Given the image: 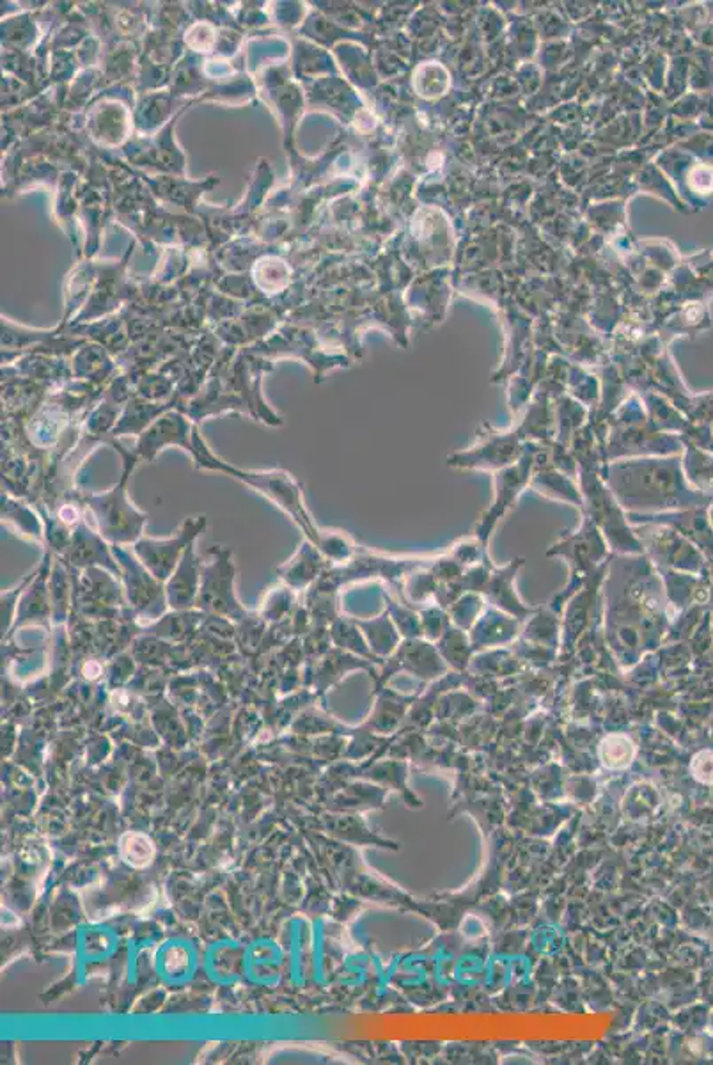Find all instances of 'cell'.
<instances>
[{
    "mask_svg": "<svg viewBox=\"0 0 713 1065\" xmlns=\"http://www.w3.org/2000/svg\"><path fill=\"white\" fill-rule=\"evenodd\" d=\"M692 773L701 783H713V753H701L692 760Z\"/></svg>",
    "mask_w": 713,
    "mask_h": 1065,
    "instance_id": "16",
    "label": "cell"
},
{
    "mask_svg": "<svg viewBox=\"0 0 713 1065\" xmlns=\"http://www.w3.org/2000/svg\"><path fill=\"white\" fill-rule=\"evenodd\" d=\"M236 565L233 551L226 545H213L208 560L203 561L201 588L196 609L204 615L222 616L235 624L247 620L251 613L236 597Z\"/></svg>",
    "mask_w": 713,
    "mask_h": 1065,
    "instance_id": "3",
    "label": "cell"
},
{
    "mask_svg": "<svg viewBox=\"0 0 713 1065\" xmlns=\"http://www.w3.org/2000/svg\"><path fill=\"white\" fill-rule=\"evenodd\" d=\"M196 544L194 542L187 547L173 576L165 583V595L171 611L196 609L203 574V560L197 554Z\"/></svg>",
    "mask_w": 713,
    "mask_h": 1065,
    "instance_id": "8",
    "label": "cell"
},
{
    "mask_svg": "<svg viewBox=\"0 0 713 1065\" xmlns=\"http://www.w3.org/2000/svg\"><path fill=\"white\" fill-rule=\"evenodd\" d=\"M204 613L199 609H189V611H173V613H165L160 620L153 622V624L144 625L141 632L144 634H151L155 638H174L180 639L185 636H190L192 632H199L201 625L204 622Z\"/></svg>",
    "mask_w": 713,
    "mask_h": 1065,
    "instance_id": "12",
    "label": "cell"
},
{
    "mask_svg": "<svg viewBox=\"0 0 713 1065\" xmlns=\"http://www.w3.org/2000/svg\"><path fill=\"white\" fill-rule=\"evenodd\" d=\"M2 522L11 524L22 537L31 538L38 544L47 542L40 517L18 497L11 496L8 490L2 492Z\"/></svg>",
    "mask_w": 713,
    "mask_h": 1065,
    "instance_id": "11",
    "label": "cell"
},
{
    "mask_svg": "<svg viewBox=\"0 0 713 1065\" xmlns=\"http://www.w3.org/2000/svg\"><path fill=\"white\" fill-rule=\"evenodd\" d=\"M50 558H52V553L48 551L43 561H41L40 567L36 568V576L32 579L31 584L25 588L22 600H20V604L16 608L15 622H13V627H11V631L8 632L6 638H9L11 634H15L16 629H20L24 625L38 624V622L47 624L48 615L52 611L50 584H48L50 572H52L50 570Z\"/></svg>",
    "mask_w": 713,
    "mask_h": 1065,
    "instance_id": "9",
    "label": "cell"
},
{
    "mask_svg": "<svg viewBox=\"0 0 713 1065\" xmlns=\"http://www.w3.org/2000/svg\"><path fill=\"white\" fill-rule=\"evenodd\" d=\"M598 755L605 767L625 769L634 758L635 746L625 735H609L600 744Z\"/></svg>",
    "mask_w": 713,
    "mask_h": 1065,
    "instance_id": "15",
    "label": "cell"
},
{
    "mask_svg": "<svg viewBox=\"0 0 713 1065\" xmlns=\"http://www.w3.org/2000/svg\"><path fill=\"white\" fill-rule=\"evenodd\" d=\"M206 526H208L206 515L187 517L181 522L180 528L173 537L162 538V540L149 537L139 538L132 545V551L141 560L142 565L157 577L158 581L167 583L187 551V547L197 542V538L201 537Z\"/></svg>",
    "mask_w": 713,
    "mask_h": 1065,
    "instance_id": "5",
    "label": "cell"
},
{
    "mask_svg": "<svg viewBox=\"0 0 713 1065\" xmlns=\"http://www.w3.org/2000/svg\"><path fill=\"white\" fill-rule=\"evenodd\" d=\"M190 457L199 471H217V473L228 474L233 480L245 483L247 487L259 492L261 496L267 497L270 503H274L281 512L286 513L291 521L297 524L298 528L304 531L309 542L318 545L322 537V529H318L311 513L307 512L302 485L293 474L284 469L247 471V469L233 466L213 453L208 442L204 441L203 435L199 434L197 426L192 435Z\"/></svg>",
    "mask_w": 713,
    "mask_h": 1065,
    "instance_id": "1",
    "label": "cell"
},
{
    "mask_svg": "<svg viewBox=\"0 0 713 1065\" xmlns=\"http://www.w3.org/2000/svg\"><path fill=\"white\" fill-rule=\"evenodd\" d=\"M323 568L325 560L322 558V551L307 540L298 547L297 553L290 561L277 568V576L286 586H290L291 590L298 592L311 588L320 579Z\"/></svg>",
    "mask_w": 713,
    "mask_h": 1065,
    "instance_id": "10",
    "label": "cell"
},
{
    "mask_svg": "<svg viewBox=\"0 0 713 1065\" xmlns=\"http://www.w3.org/2000/svg\"><path fill=\"white\" fill-rule=\"evenodd\" d=\"M196 426L190 425L189 419L180 412H165L164 416L148 426L135 444V455L141 462H153L160 451L169 446H176L187 451H192V435Z\"/></svg>",
    "mask_w": 713,
    "mask_h": 1065,
    "instance_id": "6",
    "label": "cell"
},
{
    "mask_svg": "<svg viewBox=\"0 0 713 1065\" xmlns=\"http://www.w3.org/2000/svg\"><path fill=\"white\" fill-rule=\"evenodd\" d=\"M171 409V405H153V403L135 402L130 403L123 412L121 419L112 430L110 439H118L125 435H139L153 425L160 416Z\"/></svg>",
    "mask_w": 713,
    "mask_h": 1065,
    "instance_id": "13",
    "label": "cell"
},
{
    "mask_svg": "<svg viewBox=\"0 0 713 1065\" xmlns=\"http://www.w3.org/2000/svg\"><path fill=\"white\" fill-rule=\"evenodd\" d=\"M64 565L70 568L100 567L121 579V568L112 553V545L105 538L82 521L71 531L70 547L63 556H59Z\"/></svg>",
    "mask_w": 713,
    "mask_h": 1065,
    "instance_id": "7",
    "label": "cell"
},
{
    "mask_svg": "<svg viewBox=\"0 0 713 1065\" xmlns=\"http://www.w3.org/2000/svg\"><path fill=\"white\" fill-rule=\"evenodd\" d=\"M109 446L118 451L123 471L118 483L102 494L75 492L80 505L86 506L98 524V533L110 545H134L144 537V526L148 524V513L141 512L128 496V482L137 466L141 464L134 450H126L118 439H109Z\"/></svg>",
    "mask_w": 713,
    "mask_h": 1065,
    "instance_id": "2",
    "label": "cell"
},
{
    "mask_svg": "<svg viewBox=\"0 0 713 1065\" xmlns=\"http://www.w3.org/2000/svg\"><path fill=\"white\" fill-rule=\"evenodd\" d=\"M293 608H295V590H291L290 586H279V588H272V592L265 597L258 615L265 622L279 624L283 620H288Z\"/></svg>",
    "mask_w": 713,
    "mask_h": 1065,
    "instance_id": "14",
    "label": "cell"
},
{
    "mask_svg": "<svg viewBox=\"0 0 713 1065\" xmlns=\"http://www.w3.org/2000/svg\"><path fill=\"white\" fill-rule=\"evenodd\" d=\"M128 545H112V553L121 568V583L125 588L126 602L134 611L137 622L144 625L153 624L167 613V595L165 583L142 565L134 551L126 549Z\"/></svg>",
    "mask_w": 713,
    "mask_h": 1065,
    "instance_id": "4",
    "label": "cell"
}]
</instances>
